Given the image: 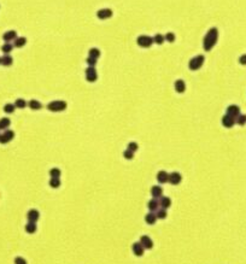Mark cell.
Here are the masks:
<instances>
[{"instance_id": "27", "label": "cell", "mask_w": 246, "mask_h": 264, "mask_svg": "<svg viewBox=\"0 0 246 264\" xmlns=\"http://www.w3.org/2000/svg\"><path fill=\"white\" fill-rule=\"evenodd\" d=\"M235 123L239 124V125H245L246 124V115H239L237 118H235Z\"/></svg>"}, {"instance_id": "11", "label": "cell", "mask_w": 246, "mask_h": 264, "mask_svg": "<svg viewBox=\"0 0 246 264\" xmlns=\"http://www.w3.org/2000/svg\"><path fill=\"white\" fill-rule=\"evenodd\" d=\"M17 39V33L15 30H9L2 35V40L5 42H10V41H15Z\"/></svg>"}, {"instance_id": "20", "label": "cell", "mask_w": 246, "mask_h": 264, "mask_svg": "<svg viewBox=\"0 0 246 264\" xmlns=\"http://www.w3.org/2000/svg\"><path fill=\"white\" fill-rule=\"evenodd\" d=\"M141 245H143L145 248H151V247L153 246V243H152V240H151L148 236L144 235L143 238H141Z\"/></svg>"}, {"instance_id": "28", "label": "cell", "mask_w": 246, "mask_h": 264, "mask_svg": "<svg viewBox=\"0 0 246 264\" xmlns=\"http://www.w3.org/2000/svg\"><path fill=\"white\" fill-rule=\"evenodd\" d=\"M15 109H16L15 104H6V105L4 106V111H5L6 113H13Z\"/></svg>"}, {"instance_id": "38", "label": "cell", "mask_w": 246, "mask_h": 264, "mask_svg": "<svg viewBox=\"0 0 246 264\" xmlns=\"http://www.w3.org/2000/svg\"><path fill=\"white\" fill-rule=\"evenodd\" d=\"M165 216H166V211L165 210H159L158 211V214H157V218H165Z\"/></svg>"}, {"instance_id": "35", "label": "cell", "mask_w": 246, "mask_h": 264, "mask_svg": "<svg viewBox=\"0 0 246 264\" xmlns=\"http://www.w3.org/2000/svg\"><path fill=\"white\" fill-rule=\"evenodd\" d=\"M138 148H139V146H138V143H136V142H129V143H128V150H129V151H132V152H136V151H138Z\"/></svg>"}, {"instance_id": "12", "label": "cell", "mask_w": 246, "mask_h": 264, "mask_svg": "<svg viewBox=\"0 0 246 264\" xmlns=\"http://www.w3.org/2000/svg\"><path fill=\"white\" fill-rule=\"evenodd\" d=\"M174 87H175V91L177 93H184V91H186V83H184V80H176Z\"/></svg>"}, {"instance_id": "3", "label": "cell", "mask_w": 246, "mask_h": 264, "mask_svg": "<svg viewBox=\"0 0 246 264\" xmlns=\"http://www.w3.org/2000/svg\"><path fill=\"white\" fill-rule=\"evenodd\" d=\"M47 109L52 112H61V111H64L66 109V102H63V100H54V102H51L47 105Z\"/></svg>"}, {"instance_id": "5", "label": "cell", "mask_w": 246, "mask_h": 264, "mask_svg": "<svg viewBox=\"0 0 246 264\" xmlns=\"http://www.w3.org/2000/svg\"><path fill=\"white\" fill-rule=\"evenodd\" d=\"M98 79V74L95 66H88L86 69V80L88 82H95Z\"/></svg>"}, {"instance_id": "8", "label": "cell", "mask_w": 246, "mask_h": 264, "mask_svg": "<svg viewBox=\"0 0 246 264\" xmlns=\"http://www.w3.org/2000/svg\"><path fill=\"white\" fill-rule=\"evenodd\" d=\"M227 115L237 118L239 115H240V107L238 105H229L227 107Z\"/></svg>"}, {"instance_id": "41", "label": "cell", "mask_w": 246, "mask_h": 264, "mask_svg": "<svg viewBox=\"0 0 246 264\" xmlns=\"http://www.w3.org/2000/svg\"><path fill=\"white\" fill-rule=\"evenodd\" d=\"M0 61H1V57H0Z\"/></svg>"}, {"instance_id": "33", "label": "cell", "mask_w": 246, "mask_h": 264, "mask_svg": "<svg viewBox=\"0 0 246 264\" xmlns=\"http://www.w3.org/2000/svg\"><path fill=\"white\" fill-rule=\"evenodd\" d=\"M170 199L169 198H166V197H162V199H161V206H163L164 209H166V207H169L170 206Z\"/></svg>"}, {"instance_id": "30", "label": "cell", "mask_w": 246, "mask_h": 264, "mask_svg": "<svg viewBox=\"0 0 246 264\" xmlns=\"http://www.w3.org/2000/svg\"><path fill=\"white\" fill-rule=\"evenodd\" d=\"M15 106L18 107V109H24V107L27 106V102H25L24 99H17V100L15 102Z\"/></svg>"}, {"instance_id": "6", "label": "cell", "mask_w": 246, "mask_h": 264, "mask_svg": "<svg viewBox=\"0 0 246 264\" xmlns=\"http://www.w3.org/2000/svg\"><path fill=\"white\" fill-rule=\"evenodd\" d=\"M15 138V133L12 130L6 129L2 134H0V143H7Z\"/></svg>"}, {"instance_id": "10", "label": "cell", "mask_w": 246, "mask_h": 264, "mask_svg": "<svg viewBox=\"0 0 246 264\" xmlns=\"http://www.w3.org/2000/svg\"><path fill=\"white\" fill-rule=\"evenodd\" d=\"M181 180H182L181 174H179V173H176V171L169 174V181H168V182H170L171 184H179V183L181 182Z\"/></svg>"}, {"instance_id": "13", "label": "cell", "mask_w": 246, "mask_h": 264, "mask_svg": "<svg viewBox=\"0 0 246 264\" xmlns=\"http://www.w3.org/2000/svg\"><path fill=\"white\" fill-rule=\"evenodd\" d=\"M0 64L4 65V66H10L13 64V58L10 56V54H5L1 57V61H0Z\"/></svg>"}, {"instance_id": "29", "label": "cell", "mask_w": 246, "mask_h": 264, "mask_svg": "<svg viewBox=\"0 0 246 264\" xmlns=\"http://www.w3.org/2000/svg\"><path fill=\"white\" fill-rule=\"evenodd\" d=\"M25 230H27L28 233H34V232L36 230V224L34 223V222L28 223L27 225H25Z\"/></svg>"}, {"instance_id": "21", "label": "cell", "mask_w": 246, "mask_h": 264, "mask_svg": "<svg viewBox=\"0 0 246 264\" xmlns=\"http://www.w3.org/2000/svg\"><path fill=\"white\" fill-rule=\"evenodd\" d=\"M28 106H29L32 110H40L41 107H42L41 102H38V100H35V99H33V100H30V102H28Z\"/></svg>"}, {"instance_id": "16", "label": "cell", "mask_w": 246, "mask_h": 264, "mask_svg": "<svg viewBox=\"0 0 246 264\" xmlns=\"http://www.w3.org/2000/svg\"><path fill=\"white\" fill-rule=\"evenodd\" d=\"M100 54H102V52H100V50L97 48V47H92V48H89V51H88V57H92V58H95V59H98V58L100 57Z\"/></svg>"}, {"instance_id": "37", "label": "cell", "mask_w": 246, "mask_h": 264, "mask_svg": "<svg viewBox=\"0 0 246 264\" xmlns=\"http://www.w3.org/2000/svg\"><path fill=\"white\" fill-rule=\"evenodd\" d=\"M86 61H87L88 66H95V65H97V61H98V59H95V58H92V57H88Z\"/></svg>"}, {"instance_id": "1", "label": "cell", "mask_w": 246, "mask_h": 264, "mask_svg": "<svg viewBox=\"0 0 246 264\" xmlns=\"http://www.w3.org/2000/svg\"><path fill=\"white\" fill-rule=\"evenodd\" d=\"M218 41V29L217 28H210L206 33V35L204 36V41H203V47L205 51H211L215 45Z\"/></svg>"}, {"instance_id": "34", "label": "cell", "mask_w": 246, "mask_h": 264, "mask_svg": "<svg viewBox=\"0 0 246 264\" xmlns=\"http://www.w3.org/2000/svg\"><path fill=\"white\" fill-rule=\"evenodd\" d=\"M148 209H150L151 211H156V210L158 209V202H157V200H151V202L148 203Z\"/></svg>"}, {"instance_id": "14", "label": "cell", "mask_w": 246, "mask_h": 264, "mask_svg": "<svg viewBox=\"0 0 246 264\" xmlns=\"http://www.w3.org/2000/svg\"><path fill=\"white\" fill-rule=\"evenodd\" d=\"M151 194H152V197H155V198L162 197V194H163L162 187H159V186H153V187L151 188Z\"/></svg>"}, {"instance_id": "15", "label": "cell", "mask_w": 246, "mask_h": 264, "mask_svg": "<svg viewBox=\"0 0 246 264\" xmlns=\"http://www.w3.org/2000/svg\"><path fill=\"white\" fill-rule=\"evenodd\" d=\"M157 180L159 183H165L169 181V174L166 171H159L157 175Z\"/></svg>"}, {"instance_id": "32", "label": "cell", "mask_w": 246, "mask_h": 264, "mask_svg": "<svg viewBox=\"0 0 246 264\" xmlns=\"http://www.w3.org/2000/svg\"><path fill=\"white\" fill-rule=\"evenodd\" d=\"M164 38H165V41H168V42H174L175 41V34L174 33H171V32H169V33H166L165 35H164Z\"/></svg>"}, {"instance_id": "23", "label": "cell", "mask_w": 246, "mask_h": 264, "mask_svg": "<svg viewBox=\"0 0 246 264\" xmlns=\"http://www.w3.org/2000/svg\"><path fill=\"white\" fill-rule=\"evenodd\" d=\"M10 124H11V121L7 117H4V118L0 120V129H5L6 130L10 127Z\"/></svg>"}, {"instance_id": "31", "label": "cell", "mask_w": 246, "mask_h": 264, "mask_svg": "<svg viewBox=\"0 0 246 264\" xmlns=\"http://www.w3.org/2000/svg\"><path fill=\"white\" fill-rule=\"evenodd\" d=\"M50 175L51 177H59L61 176V170L58 168H53L50 170Z\"/></svg>"}, {"instance_id": "19", "label": "cell", "mask_w": 246, "mask_h": 264, "mask_svg": "<svg viewBox=\"0 0 246 264\" xmlns=\"http://www.w3.org/2000/svg\"><path fill=\"white\" fill-rule=\"evenodd\" d=\"M13 45L12 43H10V42H5L2 46H1V51L5 53V54H10L11 52H12V50H13Z\"/></svg>"}, {"instance_id": "40", "label": "cell", "mask_w": 246, "mask_h": 264, "mask_svg": "<svg viewBox=\"0 0 246 264\" xmlns=\"http://www.w3.org/2000/svg\"><path fill=\"white\" fill-rule=\"evenodd\" d=\"M15 263L16 264H27V262L23 259V258H20V257H17L16 259H15Z\"/></svg>"}, {"instance_id": "26", "label": "cell", "mask_w": 246, "mask_h": 264, "mask_svg": "<svg viewBox=\"0 0 246 264\" xmlns=\"http://www.w3.org/2000/svg\"><path fill=\"white\" fill-rule=\"evenodd\" d=\"M50 186L53 187V188H58L61 186V180L59 177H51L50 180Z\"/></svg>"}, {"instance_id": "17", "label": "cell", "mask_w": 246, "mask_h": 264, "mask_svg": "<svg viewBox=\"0 0 246 264\" xmlns=\"http://www.w3.org/2000/svg\"><path fill=\"white\" fill-rule=\"evenodd\" d=\"M25 45H27V39L23 38V36H17V39L13 41V46L17 47V48H22Z\"/></svg>"}, {"instance_id": "36", "label": "cell", "mask_w": 246, "mask_h": 264, "mask_svg": "<svg viewBox=\"0 0 246 264\" xmlns=\"http://www.w3.org/2000/svg\"><path fill=\"white\" fill-rule=\"evenodd\" d=\"M123 156H124V158H125V159H133V158H134V152H132V151L127 150V151H124Z\"/></svg>"}, {"instance_id": "7", "label": "cell", "mask_w": 246, "mask_h": 264, "mask_svg": "<svg viewBox=\"0 0 246 264\" xmlns=\"http://www.w3.org/2000/svg\"><path fill=\"white\" fill-rule=\"evenodd\" d=\"M112 15H114V12H112V10L111 9H100L98 12H97V17L99 18V20H109V18H111L112 17Z\"/></svg>"}, {"instance_id": "39", "label": "cell", "mask_w": 246, "mask_h": 264, "mask_svg": "<svg viewBox=\"0 0 246 264\" xmlns=\"http://www.w3.org/2000/svg\"><path fill=\"white\" fill-rule=\"evenodd\" d=\"M239 63H240L241 65H246V54L240 56V58H239Z\"/></svg>"}, {"instance_id": "4", "label": "cell", "mask_w": 246, "mask_h": 264, "mask_svg": "<svg viewBox=\"0 0 246 264\" xmlns=\"http://www.w3.org/2000/svg\"><path fill=\"white\" fill-rule=\"evenodd\" d=\"M136 43H138L139 47L148 48V47H151L152 43H155V42H153V38H151V36H148V35H140V36H138V39H136Z\"/></svg>"}, {"instance_id": "25", "label": "cell", "mask_w": 246, "mask_h": 264, "mask_svg": "<svg viewBox=\"0 0 246 264\" xmlns=\"http://www.w3.org/2000/svg\"><path fill=\"white\" fill-rule=\"evenodd\" d=\"M146 222L148 224H153L156 221H157V215H155V214H148V215H146Z\"/></svg>"}, {"instance_id": "24", "label": "cell", "mask_w": 246, "mask_h": 264, "mask_svg": "<svg viewBox=\"0 0 246 264\" xmlns=\"http://www.w3.org/2000/svg\"><path fill=\"white\" fill-rule=\"evenodd\" d=\"M164 41H165V38H164V35H162V34H156V35L153 36V42L157 43V45H163Z\"/></svg>"}, {"instance_id": "9", "label": "cell", "mask_w": 246, "mask_h": 264, "mask_svg": "<svg viewBox=\"0 0 246 264\" xmlns=\"http://www.w3.org/2000/svg\"><path fill=\"white\" fill-rule=\"evenodd\" d=\"M222 124H223V127H226V128H232V127L235 124V118L226 113L225 116L222 117Z\"/></svg>"}, {"instance_id": "22", "label": "cell", "mask_w": 246, "mask_h": 264, "mask_svg": "<svg viewBox=\"0 0 246 264\" xmlns=\"http://www.w3.org/2000/svg\"><path fill=\"white\" fill-rule=\"evenodd\" d=\"M133 251L136 256H141L144 253V246L141 244H134L133 245Z\"/></svg>"}, {"instance_id": "18", "label": "cell", "mask_w": 246, "mask_h": 264, "mask_svg": "<svg viewBox=\"0 0 246 264\" xmlns=\"http://www.w3.org/2000/svg\"><path fill=\"white\" fill-rule=\"evenodd\" d=\"M28 220H29V222H34L35 223L39 220V212L36 210H30L28 212Z\"/></svg>"}, {"instance_id": "2", "label": "cell", "mask_w": 246, "mask_h": 264, "mask_svg": "<svg viewBox=\"0 0 246 264\" xmlns=\"http://www.w3.org/2000/svg\"><path fill=\"white\" fill-rule=\"evenodd\" d=\"M204 61H205V57H204V56H202V54H198V56L193 57L191 61H188V68H189V70H193V71H196V70H198V69H200V68L203 66Z\"/></svg>"}]
</instances>
